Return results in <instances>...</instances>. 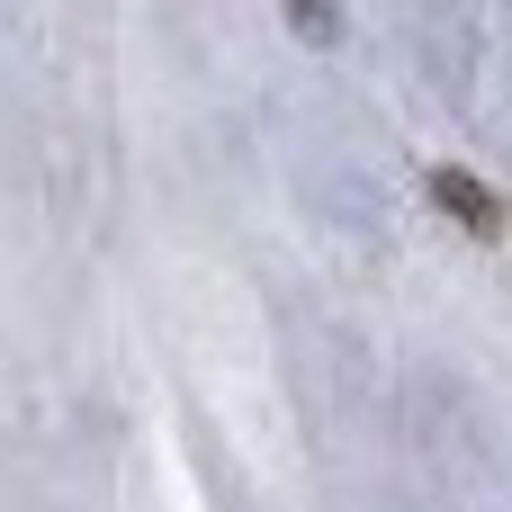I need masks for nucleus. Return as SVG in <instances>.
<instances>
[{
    "label": "nucleus",
    "instance_id": "nucleus-1",
    "mask_svg": "<svg viewBox=\"0 0 512 512\" xmlns=\"http://www.w3.org/2000/svg\"><path fill=\"white\" fill-rule=\"evenodd\" d=\"M288 18H297L306 36H333V0H288Z\"/></svg>",
    "mask_w": 512,
    "mask_h": 512
}]
</instances>
